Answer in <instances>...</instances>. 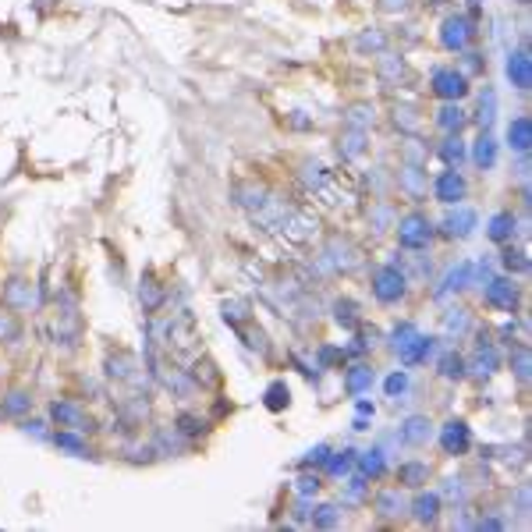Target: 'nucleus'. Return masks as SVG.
Instances as JSON below:
<instances>
[{
	"label": "nucleus",
	"instance_id": "f257e3e1",
	"mask_svg": "<svg viewBox=\"0 0 532 532\" xmlns=\"http://www.w3.org/2000/svg\"><path fill=\"white\" fill-rule=\"evenodd\" d=\"M373 295L383 306H398L405 299V274L398 266H380L376 277H373Z\"/></svg>",
	"mask_w": 532,
	"mask_h": 532
},
{
	"label": "nucleus",
	"instance_id": "f03ea898",
	"mask_svg": "<svg viewBox=\"0 0 532 532\" xmlns=\"http://www.w3.org/2000/svg\"><path fill=\"white\" fill-rule=\"evenodd\" d=\"M440 451L444 454H451V458H458V454H468V447H472V429H468V422L465 419H447L444 426H440Z\"/></svg>",
	"mask_w": 532,
	"mask_h": 532
},
{
	"label": "nucleus",
	"instance_id": "7ed1b4c3",
	"mask_svg": "<svg viewBox=\"0 0 532 532\" xmlns=\"http://www.w3.org/2000/svg\"><path fill=\"white\" fill-rule=\"evenodd\" d=\"M482 302L490 309H497V313H514V306H518V284L507 281V277H493V281H486Z\"/></svg>",
	"mask_w": 532,
	"mask_h": 532
},
{
	"label": "nucleus",
	"instance_id": "20e7f679",
	"mask_svg": "<svg viewBox=\"0 0 532 532\" xmlns=\"http://www.w3.org/2000/svg\"><path fill=\"white\" fill-rule=\"evenodd\" d=\"M429 238H433V224H429L422 213H408V216L401 220V227H398V241H401L405 248H426Z\"/></svg>",
	"mask_w": 532,
	"mask_h": 532
},
{
	"label": "nucleus",
	"instance_id": "39448f33",
	"mask_svg": "<svg viewBox=\"0 0 532 532\" xmlns=\"http://www.w3.org/2000/svg\"><path fill=\"white\" fill-rule=\"evenodd\" d=\"M433 93H436L440 100H461V96L468 93V82H465L461 71L440 68V71H433Z\"/></svg>",
	"mask_w": 532,
	"mask_h": 532
},
{
	"label": "nucleus",
	"instance_id": "423d86ee",
	"mask_svg": "<svg viewBox=\"0 0 532 532\" xmlns=\"http://www.w3.org/2000/svg\"><path fill=\"white\" fill-rule=\"evenodd\" d=\"M50 415H54V422L61 426V429H86L89 426V415H86V408L82 405H75V401H54L50 405Z\"/></svg>",
	"mask_w": 532,
	"mask_h": 532
},
{
	"label": "nucleus",
	"instance_id": "0eeeda50",
	"mask_svg": "<svg viewBox=\"0 0 532 532\" xmlns=\"http://www.w3.org/2000/svg\"><path fill=\"white\" fill-rule=\"evenodd\" d=\"M373 383H376V373H373V366H369V362H355V366H348V373H345V391H348V398H362V394H369V391H373Z\"/></svg>",
	"mask_w": 532,
	"mask_h": 532
},
{
	"label": "nucleus",
	"instance_id": "6e6552de",
	"mask_svg": "<svg viewBox=\"0 0 532 532\" xmlns=\"http://www.w3.org/2000/svg\"><path fill=\"white\" fill-rule=\"evenodd\" d=\"M465 192H468V185H465V178L458 174V167H451V170H444V174L436 178V199H440V202H447V206L454 202V206H458V202L465 199Z\"/></svg>",
	"mask_w": 532,
	"mask_h": 532
},
{
	"label": "nucleus",
	"instance_id": "1a4fd4ad",
	"mask_svg": "<svg viewBox=\"0 0 532 532\" xmlns=\"http://www.w3.org/2000/svg\"><path fill=\"white\" fill-rule=\"evenodd\" d=\"M433 348H436V341H433V337L415 334L408 345H401V348H398V359H401L405 366H419V362H426V359L433 355Z\"/></svg>",
	"mask_w": 532,
	"mask_h": 532
},
{
	"label": "nucleus",
	"instance_id": "9d476101",
	"mask_svg": "<svg viewBox=\"0 0 532 532\" xmlns=\"http://www.w3.org/2000/svg\"><path fill=\"white\" fill-rule=\"evenodd\" d=\"M412 518L419 521V525H433L436 521V514H440V493L436 490H429V493H415V500H412Z\"/></svg>",
	"mask_w": 532,
	"mask_h": 532
},
{
	"label": "nucleus",
	"instance_id": "9b49d317",
	"mask_svg": "<svg viewBox=\"0 0 532 532\" xmlns=\"http://www.w3.org/2000/svg\"><path fill=\"white\" fill-rule=\"evenodd\" d=\"M355 468H359V475H366V479L373 482V479H383V475H387V458H383L380 447H373V451L355 454Z\"/></svg>",
	"mask_w": 532,
	"mask_h": 532
},
{
	"label": "nucleus",
	"instance_id": "f8f14e48",
	"mask_svg": "<svg viewBox=\"0 0 532 532\" xmlns=\"http://www.w3.org/2000/svg\"><path fill=\"white\" fill-rule=\"evenodd\" d=\"M398 433H401V440H405V444L422 447V444L433 436V422H429L426 415H412V419H405V426H401Z\"/></svg>",
	"mask_w": 532,
	"mask_h": 532
},
{
	"label": "nucleus",
	"instance_id": "ddd939ff",
	"mask_svg": "<svg viewBox=\"0 0 532 532\" xmlns=\"http://www.w3.org/2000/svg\"><path fill=\"white\" fill-rule=\"evenodd\" d=\"M468 40H472V25H468L465 18H451V22L444 25V33H440V43H444L447 50H465Z\"/></svg>",
	"mask_w": 532,
	"mask_h": 532
},
{
	"label": "nucleus",
	"instance_id": "4468645a",
	"mask_svg": "<svg viewBox=\"0 0 532 532\" xmlns=\"http://www.w3.org/2000/svg\"><path fill=\"white\" fill-rule=\"evenodd\" d=\"M507 79H511L514 89H528V86H532V64H528V54H525V50H518V54L507 57Z\"/></svg>",
	"mask_w": 532,
	"mask_h": 532
},
{
	"label": "nucleus",
	"instance_id": "2eb2a0df",
	"mask_svg": "<svg viewBox=\"0 0 532 532\" xmlns=\"http://www.w3.org/2000/svg\"><path fill=\"white\" fill-rule=\"evenodd\" d=\"M497 369H500V355H497L493 341H479V352H475V362H472V373H475V376H482V380H490Z\"/></svg>",
	"mask_w": 532,
	"mask_h": 532
},
{
	"label": "nucleus",
	"instance_id": "dca6fc26",
	"mask_svg": "<svg viewBox=\"0 0 532 532\" xmlns=\"http://www.w3.org/2000/svg\"><path fill=\"white\" fill-rule=\"evenodd\" d=\"M373 507H376V514L394 518V514H401V511H405V497L398 493V486H387V490H380V493L373 497Z\"/></svg>",
	"mask_w": 532,
	"mask_h": 532
},
{
	"label": "nucleus",
	"instance_id": "f3484780",
	"mask_svg": "<svg viewBox=\"0 0 532 532\" xmlns=\"http://www.w3.org/2000/svg\"><path fill=\"white\" fill-rule=\"evenodd\" d=\"M426 479H429V465H426V461H405V465H398V482H401V486L419 490Z\"/></svg>",
	"mask_w": 532,
	"mask_h": 532
},
{
	"label": "nucleus",
	"instance_id": "a211bd4d",
	"mask_svg": "<svg viewBox=\"0 0 532 532\" xmlns=\"http://www.w3.org/2000/svg\"><path fill=\"white\" fill-rule=\"evenodd\" d=\"M472 227H475V213L472 209H458V213H451L444 220V234L447 238H465V234H472Z\"/></svg>",
	"mask_w": 532,
	"mask_h": 532
},
{
	"label": "nucleus",
	"instance_id": "6ab92c4d",
	"mask_svg": "<svg viewBox=\"0 0 532 532\" xmlns=\"http://www.w3.org/2000/svg\"><path fill=\"white\" fill-rule=\"evenodd\" d=\"M507 142H511V149H518V153L528 149V142H532V125H528V117H514V121L507 125Z\"/></svg>",
	"mask_w": 532,
	"mask_h": 532
},
{
	"label": "nucleus",
	"instance_id": "aec40b11",
	"mask_svg": "<svg viewBox=\"0 0 532 532\" xmlns=\"http://www.w3.org/2000/svg\"><path fill=\"white\" fill-rule=\"evenodd\" d=\"M436 366H440L436 373H440L444 380H454V383H458V380H465V369H468V362H465L458 352H444Z\"/></svg>",
	"mask_w": 532,
	"mask_h": 532
},
{
	"label": "nucleus",
	"instance_id": "412c9836",
	"mask_svg": "<svg viewBox=\"0 0 532 532\" xmlns=\"http://www.w3.org/2000/svg\"><path fill=\"white\" fill-rule=\"evenodd\" d=\"M323 468H327V475H334V479L341 475V479H345V475L355 468V451H352V447H345V451H337V454H327Z\"/></svg>",
	"mask_w": 532,
	"mask_h": 532
},
{
	"label": "nucleus",
	"instance_id": "4be33fe9",
	"mask_svg": "<svg viewBox=\"0 0 532 532\" xmlns=\"http://www.w3.org/2000/svg\"><path fill=\"white\" fill-rule=\"evenodd\" d=\"M490 241H497V245H507L511 238H514V216L511 213H497L493 220H490Z\"/></svg>",
	"mask_w": 532,
	"mask_h": 532
},
{
	"label": "nucleus",
	"instance_id": "5701e85b",
	"mask_svg": "<svg viewBox=\"0 0 532 532\" xmlns=\"http://www.w3.org/2000/svg\"><path fill=\"white\" fill-rule=\"evenodd\" d=\"M288 405H291L288 383H284V380H274L270 387H266V408H270V412H281V408H288Z\"/></svg>",
	"mask_w": 532,
	"mask_h": 532
},
{
	"label": "nucleus",
	"instance_id": "b1692460",
	"mask_svg": "<svg viewBox=\"0 0 532 532\" xmlns=\"http://www.w3.org/2000/svg\"><path fill=\"white\" fill-rule=\"evenodd\" d=\"M4 302H8L11 309H25V306L33 302V288H29L25 281H11V288L4 291Z\"/></svg>",
	"mask_w": 532,
	"mask_h": 532
},
{
	"label": "nucleus",
	"instance_id": "393cba45",
	"mask_svg": "<svg viewBox=\"0 0 532 532\" xmlns=\"http://www.w3.org/2000/svg\"><path fill=\"white\" fill-rule=\"evenodd\" d=\"M475 163H479L482 170H490V167L497 163V142L490 139V132H482V139H479V146H475Z\"/></svg>",
	"mask_w": 532,
	"mask_h": 532
},
{
	"label": "nucleus",
	"instance_id": "a878e982",
	"mask_svg": "<svg viewBox=\"0 0 532 532\" xmlns=\"http://www.w3.org/2000/svg\"><path fill=\"white\" fill-rule=\"evenodd\" d=\"M33 408V398L25 394V391H11L8 398H4V405H0V412L4 415H22V412H29Z\"/></svg>",
	"mask_w": 532,
	"mask_h": 532
},
{
	"label": "nucleus",
	"instance_id": "bb28decb",
	"mask_svg": "<svg viewBox=\"0 0 532 532\" xmlns=\"http://www.w3.org/2000/svg\"><path fill=\"white\" fill-rule=\"evenodd\" d=\"M436 125L444 128V132H458L461 125H465V114H461V107H454V103H447L440 114H436Z\"/></svg>",
	"mask_w": 532,
	"mask_h": 532
},
{
	"label": "nucleus",
	"instance_id": "cd10ccee",
	"mask_svg": "<svg viewBox=\"0 0 532 532\" xmlns=\"http://www.w3.org/2000/svg\"><path fill=\"white\" fill-rule=\"evenodd\" d=\"M337 521H341V507L337 504H323V507L313 511V525L316 528H334Z\"/></svg>",
	"mask_w": 532,
	"mask_h": 532
},
{
	"label": "nucleus",
	"instance_id": "c85d7f7f",
	"mask_svg": "<svg viewBox=\"0 0 532 532\" xmlns=\"http://www.w3.org/2000/svg\"><path fill=\"white\" fill-rule=\"evenodd\" d=\"M383 391H387V398H394V401H398V398L408 391V373H405V369H394V373L383 380Z\"/></svg>",
	"mask_w": 532,
	"mask_h": 532
},
{
	"label": "nucleus",
	"instance_id": "c756f323",
	"mask_svg": "<svg viewBox=\"0 0 532 532\" xmlns=\"http://www.w3.org/2000/svg\"><path fill=\"white\" fill-rule=\"evenodd\" d=\"M142 288H146V291H139V295H142V309H146V313H156L160 302H163V288L153 284V281H146Z\"/></svg>",
	"mask_w": 532,
	"mask_h": 532
},
{
	"label": "nucleus",
	"instance_id": "7c9ffc66",
	"mask_svg": "<svg viewBox=\"0 0 532 532\" xmlns=\"http://www.w3.org/2000/svg\"><path fill=\"white\" fill-rule=\"evenodd\" d=\"M500 262L507 266L511 274H525L528 270V259L521 255V252H514V248H504V255H500Z\"/></svg>",
	"mask_w": 532,
	"mask_h": 532
},
{
	"label": "nucleus",
	"instance_id": "2f4dec72",
	"mask_svg": "<svg viewBox=\"0 0 532 532\" xmlns=\"http://www.w3.org/2000/svg\"><path fill=\"white\" fill-rule=\"evenodd\" d=\"M440 156H444L451 167H458V163L465 160V146H461L458 139H447V142H444V149H440Z\"/></svg>",
	"mask_w": 532,
	"mask_h": 532
},
{
	"label": "nucleus",
	"instance_id": "473e14b6",
	"mask_svg": "<svg viewBox=\"0 0 532 532\" xmlns=\"http://www.w3.org/2000/svg\"><path fill=\"white\" fill-rule=\"evenodd\" d=\"M482 96H486V103H479V125H482V132H486L490 121H493V110H497V96H493V89H486Z\"/></svg>",
	"mask_w": 532,
	"mask_h": 532
},
{
	"label": "nucleus",
	"instance_id": "72a5a7b5",
	"mask_svg": "<svg viewBox=\"0 0 532 532\" xmlns=\"http://www.w3.org/2000/svg\"><path fill=\"white\" fill-rule=\"evenodd\" d=\"M202 429H206V422H202V419H195V415H178V433L195 436V433H202Z\"/></svg>",
	"mask_w": 532,
	"mask_h": 532
},
{
	"label": "nucleus",
	"instance_id": "f704fd0d",
	"mask_svg": "<svg viewBox=\"0 0 532 532\" xmlns=\"http://www.w3.org/2000/svg\"><path fill=\"white\" fill-rule=\"evenodd\" d=\"M511 366H514V376L525 383V380H528V352H525V348H518V352L511 355Z\"/></svg>",
	"mask_w": 532,
	"mask_h": 532
},
{
	"label": "nucleus",
	"instance_id": "c9c22d12",
	"mask_svg": "<svg viewBox=\"0 0 532 532\" xmlns=\"http://www.w3.org/2000/svg\"><path fill=\"white\" fill-rule=\"evenodd\" d=\"M334 320H337V323H345V327H355V323H359V316H355V306H352V302H337V313H334Z\"/></svg>",
	"mask_w": 532,
	"mask_h": 532
},
{
	"label": "nucleus",
	"instance_id": "e433bc0d",
	"mask_svg": "<svg viewBox=\"0 0 532 532\" xmlns=\"http://www.w3.org/2000/svg\"><path fill=\"white\" fill-rule=\"evenodd\" d=\"M320 486H323V482H320V475H316V472L299 479V493H302V497H316V493H320Z\"/></svg>",
	"mask_w": 532,
	"mask_h": 532
},
{
	"label": "nucleus",
	"instance_id": "4c0bfd02",
	"mask_svg": "<svg viewBox=\"0 0 532 532\" xmlns=\"http://www.w3.org/2000/svg\"><path fill=\"white\" fill-rule=\"evenodd\" d=\"M454 316H447L444 323H447V330H454V334H461L465 330V323H468V316H465V309H451Z\"/></svg>",
	"mask_w": 532,
	"mask_h": 532
},
{
	"label": "nucleus",
	"instance_id": "58836bf2",
	"mask_svg": "<svg viewBox=\"0 0 532 532\" xmlns=\"http://www.w3.org/2000/svg\"><path fill=\"white\" fill-rule=\"evenodd\" d=\"M327 454H330V444H316L302 465H323V461H327Z\"/></svg>",
	"mask_w": 532,
	"mask_h": 532
},
{
	"label": "nucleus",
	"instance_id": "ea45409f",
	"mask_svg": "<svg viewBox=\"0 0 532 532\" xmlns=\"http://www.w3.org/2000/svg\"><path fill=\"white\" fill-rule=\"evenodd\" d=\"M320 362H323V366L345 362V352H341V348H320Z\"/></svg>",
	"mask_w": 532,
	"mask_h": 532
},
{
	"label": "nucleus",
	"instance_id": "a19ab883",
	"mask_svg": "<svg viewBox=\"0 0 532 532\" xmlns=\"http://www.w3.org/2000/svg\"><path fill=\"white\" fill-rule=\"evenodd\" d=\"M444 493H447V497H458V500H461V497H465V490H461V479H447Z\"/></svg>",
	"mask_w": 532,
	"mask_h": 532
}]
</instances>
